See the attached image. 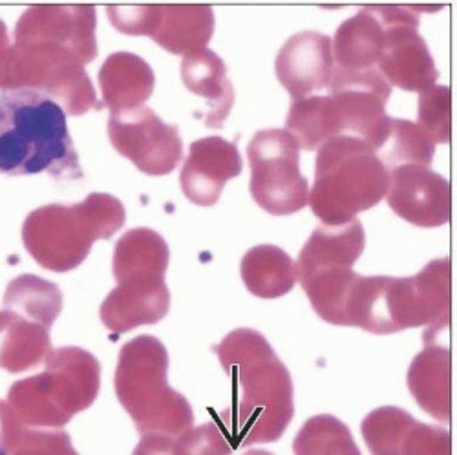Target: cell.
<instances>
[{
	"label": "cell",
	"instance_id": "11",
	"mask_svg": "<svg viewBox=\"0 0 457 455\" xmlns=\"http://www.w3.org/2000/svg\"><path fill=\"white\" fill-rule=\"evenodd\" d=\"M249 191L270 214L287 216L310 203V183L300 174V146L286 128L260 130L249 143Z\"/></svg>",
	"mask_w": 457,
	"mask_h": 455
},
{
	"label": "cell",
	"instance_id": "21",
	"mask_svg": "<svg viewBox=\"0 0 457 455\" xmlns=\"http://www.w3.org/2000/svg\"><path fill=\"white\" fill-rule=\"evenodd\" d=\"M156 75L139 55L118 52L108 55L99 70L103 104L112 113L141 108L154 92Z\"/></svg>",
	"mask_w": 457,
	"mask_h": 455
},
{
	"label": "cell",
	"instance_id": "10",
	"mask_svg": "<svg viewBox=\"0 0 457 455\" xmlns=\"http://www.w3.org/2000/svg\"><path fill=\"white\" fill-rule=\"evenodd\" d=\"M364 245L366 235L359 219L340 227L320 225L295 263L296 282L306 291L315 313L333 326H345L346 302L359 278L353 263Z\"/></svg>",
	"mask_w": 457,
	"mask_h": 455
},
{
	"label": "cell",
	"instance_id": "13",
	"mask_svg": "<svg viewBox=\"0 0 457 455\" xmlns=\"http://www.w3.org/2000/svg\"><path fill=\"white\" fill-rule=\"evenodd\" d=\"M108 137L121 156L148 176L170 174L183 156L178 127L165 123L148 106L110 113Z\"/></svg>",
	"mask_w": 457,
	"mask_h": 455
},
{
	"label": "cell",
	"instance_id": "34",
	"mask_svg": "<svg viewBox=\"0 0 457 455\" xmlns=\"http://www.w3.org/2000/svg\"><path fill=\"white\" fill-rule=\"evenodd\" d=\"M26 428L10 402L0 401V455H12Z\"/></svg>",
	"mask_w": 457,
	"mask_h": 455
},
{
	"label": "cell",
	"instance_id": "26",
	"mask_svg": "<svg viewBox=\"0 0 457 455\" xmlns=\"http://www.w3.org/2000/svg\"><path fill=\"white\" fill-rule=\"evenodd\" d=\"M286 130L296 139L300 148L317 150L326 141L345 136L346 125L333 97L310 95L293 101L287 112Z\"/></svg>",
	"mask_w": 457,
	"mask_h": 455
},
{
	"label": "cell",
	"instance_id": "20",
	"mask_svg": "<svg viewBox=\"0 0 457 455\" xmlns=\"http://www.w3.org/2000/svg\"><path fill=\"white\" fill-rule=\"evenodd\" d=\"M94 6H31L15 26V43L48 39L78 50L87 64L97 57Z\"/></svg>",
	"mask_w": 457,
	"mask_h": 455
},
{
	"label": "cell",
	"instance_id": "8",
	"mask_svg": "<svg viewBox=\"0 0 457 455\" xmlns=\"http://www.w3.org/2000/svg\"><path fill=\"white\" fill-rule=\"evenodd\" d=\"M99 386V360L87 350L64 346L52 352L43 373L15 383L8 402L24 426L61 430L94 404Z\"/></svg>",
	"mask_w": 457,
	"mask_h": 455
},
{
	"label": "cell",
	"instance_id": "25",
	"mask_svg": "<svg viewBox=\"0 0 457 455\" xmlns=\"http://www.w3.org/2000/svg\"><path fill=\"white\" fill-rule=\"evenodd\" d=\"M50 329L13 311H0V369L22 373L48 360L52 355Z\"/></svg>",
	"mask_w": 457,
	"mask_h": 455
},
{
	"label": "cell",
	"instance_id": "29",
	"mask_svg": "<svg viewBox=\"0 0 457 455\" xmlns=\"http://www.w3.org/2000/svg\"><path fill=\"white\" fill-rule=\"evenodd\" d=\"M295 455H362L350 428L333 415H315L293 441Z\"/></svg>",
	"mask_w": 457,
	"mask_h": 455
},
{
	"label": "cell",
	"instance_id": "4",
	"mask_svg": "<svg viewBox=\"0 0 457 455\" xmlns=\"http://www.w3.org/2000/svg\"><path fill=\"white\" fill-rule=\"evenodd\" d=\"M169 258V245L156 231L137 227L121 236L112 260L118 287L110 291L99 310L104 327L121 335L139 326H154L167 317Z\"/></svg>",
	"mask_w": 457,
	"mask_h": 455
},
{
	"label": "cell",
	"instance_id": "37",
	"mask_svg": "<svg viewBox=\"0 0 457 455\" xmlns=\"http://www.w3.org/2000/svg\"><path fill=\"white\" fill-rule=\"evenodd\" d=\"M242 455H273V453L271 451H265V450H249V451H245Z\"/></svg>",
	"mask_w": 457,
	"mask_h": 455
},
{
	"label": "cell",
	"instance_id": "1",
	"mask_svg": "<svg viewBox=\"0 0 457 455\" xmlns=\"http://www.w3.org/2000/svg\"><path fill=\"white\" fill-rule=\"evenodd\" d=\"M212 352L233 383V402L220 415L225 437L235 448L278 441L295 415L293 381L268 338L242 327Z\"/></svg>",
	"mask_w": 457,
	"mask_h": 455
},
{
	"label": "cell",
	"instance_id": "14",
	"mask_svg": "<svg viewBox=\"0 0 457 455\" xmlns=\"http://www.w3.org/2000/svg\"><path fill=\"white\" fill-rule=\"evenodd\" d=\"M328 88V95L333 97L342 113L346 132L357 134L378 154L392 128V118L385 110L392 87L383 73L378 68L361 71L335 68Z\"/></svg>",
	"mask_w": 457,
	"mask_h": 455
},
{
	"label": "cell",
	"instance_id": "23",
	"mask_svg": "<svg viewBox=\"0 0 457 455\" xmlns=\"http://www.w3.org/2000/svg\"><path fill=\"white\" fill-rule=\"evenodd\" d=\"M185 87L207 101L205 127L221 128L235 104V87L227 78V66L220 55L204 48L185 55L181 62Z\"/></svg>",
	"mask_w": 457,
	"mask_h": 455
},
{
	"label": "cell",
	"instance_id": "6",
	"mask_svg": "<svg viewBox=\"0 0 457 455\" xmlns=\"http://www.w3.org/2000/svg\"><path fill=\"white\" fill-rule=\"evenodd\" d=\"M388 188L390 170L361 137L345 134L319 148L310 205L326 227L357 219V214L386 198Z\"/></svg>",
	"mask_w": 457,
	"mask_h": 455
},
{
	"label": "cell",
	"instance_id": "19",
	"mask_svg": "<svg viewBox=\"0 0 457 455\" xmlns=\"http://www.w3.org/2000/svg\"><path fill=\"white\" fill-rule=\"evenodd\" d=\"M242 172V158L235 143L218 136L198 139L181 169V191L187 200L200 207H212L228 179Z\"/></svg>",
	"mask_w": 457,
	"mask_h": 455
},
{
	"label": "cell",
	"instance_id": "35",
	"mask_svg": "<svg viewBox=\"0 0 457 455\" xmlns=\"http://www.w3.org/2000/svg\"><path fill=\"white\" fill-rule=\"evenodd\" d=\"M132 455H174V437L162 434L141 435Z\"/></svg>",
	"mask_w": 457,
	"mask_h": 455
},
{
	"label": "cell",
	"instance_id": "22",
	"mask_svg": "<svg viewBox=\"0 0 457 455\" xmlns=\"http://www.w3.org/2000/svg\"><path fill=\"white\" fill-rule=\"evenodd\" d=\"M386 24L378 6H366L355 17L342 22L335 33V68L361 71L377 68L385 48Z\"/></svg>",
	"mask_w": 457,
	"mask_h": 455
},
{
	"label": "cell",
	"instance_id": "28",
	"mask_svg": "<svg viewBox=\"0 0 457 455\" xmlns=\"http://www.w3.org/2000/svg\"><path fill=\"white\" fill-rule=\"evenodd\" d=\"M4 310L52 329L62 310V293L41 277L21 275L6 287Z\"/></svg>",
	"mask_w": 457,
	"mask_h": 455
},
{
	"label": "cell",
	"instance_id": "9",
	"mask_svg": "<svg viewBox=\"0 0 457 455\" xmlns=\"http://www.w3.org/2000/svg\"><path fill=\"white\" fill-rule=\"evenodd\" d=\"M85 66V57L68 45L48 39L15 43L0 55V90L37 92L70 116H83L104 106Z\"/></svg>",
	"mask_w": 457,
	"mask_h": 455
},
{
	"label": "cell",
	"instance_id": "15",
	"mask_svg": "<svg viewBox=\"0 0 457 455\" xmlns=\"http://www.w3.org/2000/svg\"><path fill=\"white\" fill-rule=\"evenodd\" d=\"M386 24L385 48L378 71L390 83L406 92H423L436 85L439 71L427 41L419 35V17L413 8L378 6Z\"/></svg>",
	"mask_w": 457,
	"mask_h": 455
},
{
	"label": "cell",
	"instance_id": "24",
	"mask_svg": "<svg viewBox=\"0 0 457 455\" xmlns=\"http://www.w3.org/2000/svg\"><path fill=\"white\" fill-rule=\"evenodd\" d=\"M452 364L446 346L427 344L408 369V388L417 404L434 419L448 423L452 411Z\"/></svg>",
	"mask_w": 457,
	"mask_h": 455
},
{
	"label": "cell",
	"instance_id": "16",
	"mask_svg": "<svg viewBox=\"0 0 457 455\" xmlns=\"http://www.w3.org/2000/svg\"><path fill=\"white\" fill-rule=\"evenodd\" d=\"M371 455H452L450 432L415 421L395 406L371 411L361 425Z\"/></svg>",
	"mask_w": 457,
	"mask_h": 455
},
{
	"label": "cell",
	"instance_id": "17",
	"mask_svg": "<svg viewBox=\"0 0 457 455\" xmlns=\"http://www.w3.org/2000/svg\"><path fill=\"white\" fill-rule=\"evenodd\" d=\"M390 209L417 227H439L450 221V183L423 165H399L390 170L386 194Z\"/></svg>",
	"mask_w": 457,
	"mask_h": 455
},
{
	"label": "cell",
	"instance_id": "30",
	"mask_svg": "<svg viewBox=\"0 0 457 455\" xmlns=\"http://www.w3.org/2000/svg\"><path fill=\"white\" fill-rule=\"evenodd\" d=\"M383 148H386V152L385 158L380 160H383L388 170L399 165L428 167L434 160L436 143L417 123L406 120H392L390 136Z\"/></svg>",
	"mask_w": 457,
	"mask_h": 455
},
{
	"label": "cell",
	"instance_id": "18",
	"mask_svg": "<svg viewBox=\"0 0 457 455\" xmlns=\"http://www.w3.org/2000/svg\"><path fill=\"white\" fill-rule=\"evenodd\" d=\"M335 70L331 37L302 31L286 41L277 55L275 71L280 85L295 101L326 88Z\"/></svg>",
	"mask_w": 457,
	"mask_h": 455
},
{
	"label": "cell",
	"instance_id": "27",
	"mask_svg": "<svg viewBox=\"0 0 457 455\" xmlns=\"http://www.w3.org/2000/svg\"><path fill=\"white\" fill-rule=\"evenodd\" d=\"M242 280L258 298H278L296 284L293 258L277 245H256L242 258Z\"/></svg>",
	"mask_w": 457,
	"mask_h": 455
},
{
	"label": "cell",
	"instance_id": "2",
	"mask_svg": "<svg viewBox=\"0 0 457 455\" xmlns=\"http://www.w3.org/2000/svg\"><path fill=\"white\" fill-rule=\"evenodd\" d=\"M450 258L434 260L411 278L359 277L350 291L345 326L373 335H392L410 327H427L423 343L450 324L452 300Z\"/></svg>",
	"mask_w": 457,
	"mask_h": 455
},
{
	"label": "cell",
	"instance_id": "36",
	"mask_svg": "<svg viewBox=\"0 0 457 455\" xmlns=\"http://www.w3.org/2000/svg\"><path fill=\"white\" fill-rule=\"evenodd\" d=\"M10 48V37H8V28L6 24L0 21V55H3Z\"/></svg>",
	"mask_w": 457,
	"mask_h": 455
},
{
	"label": "cell",
	"instance_id": "12",
	"mask_svg": "<svg viewBox=\"0 0 457 455\" xmlns=\"http://www.w3.org/2000/svg\"><path fill=\"white\" fill-rule=\"evenodd\" d=\"M106 12L121 33L146 35L176 55L204 50L214 33L211 6H110Z\"/></svg>",
	"mask_w": 457,
	"mask_h": 455
},
{
	"label": "cell",
	"instance_id": "31",
	"mask_svg": "<svg viewBox=\"0 0 457 455\" xmlns=\"http://www.w3.org/2000/svg\"><path fill=\"white\" fill-rule=\"evenodd\" d=\"M419 127L430 139L446 143L450 139L452 125V92L448 87H430L419 95Z\"/></svg>",
	"mask_w": 457,
	"mask_h": 455
},
{
	"label": "cell",
	"instance_id": "7",
	"mask_svg": "<svg viewBox=\"0 0 457 455\" xmlns=\"http://www.w3.org/2000/svg\"><path fill=\"white\" fill-rule=\"evenodd\" d=\"M167 371L169 353L156 336L139 335L120 352L113 386L141 435L176 439L193 428V406L169 386Z\"/></svg>",
	"mask_w": 457,
	"mask_h": 455
},
{
	"label": "cell",
	"instance_id": "3",
	"mask_svg": "<svg viewBox=\"0 0 457 455\" xmlns=\"http://www.w3.org/2000/svg\"><path fill=\"white\" fill-rule=\"evenodd\" d=\"M83 178L66 112L29 90L0 94V176Z\"/></svg>",
	"mask_w": 457,
	"mask_h": 455
},
{
	"label": "cell",
	"instance_id": "33",
	"mask_svg": "<svg viewBox=\"0 0 457 455\" xmlns=\"http://www.w3.org/2000/svg\"><path fill=\"white\" fill-rule=\"evenodd\" d=\"M12 455H79L64 430H26Z\"/></svg>",
	"mask_w": 457,
	"mask_h": 455
},
{
	"label": "cell",
	"instance_id": "32",
	"mask_svg": "<svg viewBox=\"0 0 457 455\" xmlns=\"http://www.w3.org/2000/svg\"><path fill=\"white\" fill-rule=\"evenodd\" d=\"M233 446L216 425L190 428L174 439V455H231Z\"/></svg>",
	"mask_w": 457,
	"mask_h": 455
},
{
	"label": "cell",
	"instance_id": "5",
	"mask_svg": "<svg viewBox=\"0 0 457 455\" xmlns=\"http://www.w3.org/2000/svg\"><path fill=\"white\" fill-rule=\"evenodd\" d=\"M123 203L104 193H92L78 205H45L28 214L22 242L41 268L68 273L88 258L97 240H110L125 225Z\"/></svg>",
	"mask_w": 457,
	"mask_h": 455
}]
</instances>
